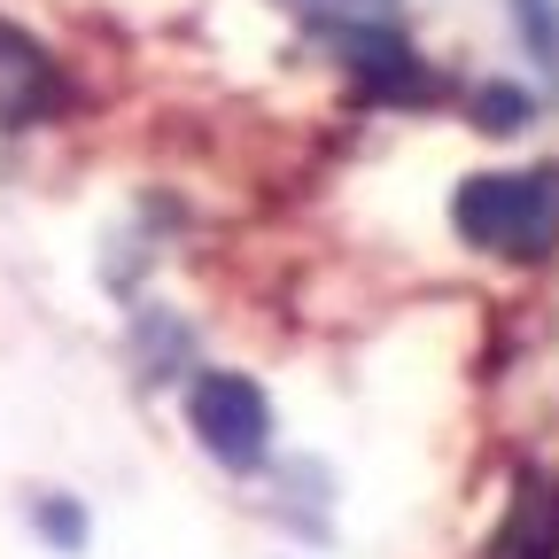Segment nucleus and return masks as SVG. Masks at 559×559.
I'll use <instances>...</instances> for the list:
<instances>
[{"mask_svg":"<svg viewBox=\"0 0 559 559\" xmlns=\"http://www.w3.org/2000/svg\"><path fill=\"white\" fill-rule=\"evenodd\" d=\"M481 559H559V481H521V498L506 506L498 536Z\"/></svg>","mask_w":559,"mask_h":559,"instance_id":"nucleus-5","label":"nucleus"},{"mask_svg":"<svg viewBox=\"0 0 559 559\" xmlns=\"http://www.w3.org/2000/svg\"><path fill=\"white\" fill-rule=\"evenodd\" d=\"M451 218L474 249L489 257H513V264H536L559 249V164H536V171H474L451 202Z\"/></svg>","mask_w":559,"mask_h":559,"instance_id":"nucleus-1","label":"nucleus"},{"mask_svg":"<svg viewBox=\"0 0 559 559\" xmlns=\"http://www.w3.org/2000/svg\"><path fill=\"white\" fill-rule=\"evenodd\" d=\"M187 428H194V443L210 459H226L234 474H249L272 451V404L241 373H202V381H187Z\"/></svg>","mask_w":559,"mask_h":559,"instance_id":"nucleus-2","label":"nucleus"},{"mask_svg":"<svg viewBox=\"0 0 559 559\" xmlns=\"http://www.w3.org/2000/svg\"><path fill=\"white\" fill-rule=\"evenodd\" d=\"M326 39L349 62V79H358L366 102H419L428 94V70H419L404 32H389V24H326Z\"/></svg>","mask_w":559,"mask_h":559,"instance_id":"nucleus-3","label":"nucleus"},{"mask_svg":"<svg viewBox=\"0 0 559 559\" xmlns=\"http://www.w3.org/2000/svg\"><path fill=\"white\" fill-rule=\"evenodd\" d=\"M39 528L55 536V551H79L86 544V513L70 506V498H39Z\"/></svg>","mask_w":559,"mask_h":559,"instance_id":"nucleus-8","label":"nucleus"},{"mask_svg":"<svg viewBox=\"0 0 559 559\" xmlns=\"http://www.w3.org/2000/svg\"><path fill=\"white\" fill-rule=\"evenodd\" d=\"M474 124H481V132L528 124V94H521V86H481V94H474Z\"/></svg>","mask_w":559,"mask_h":559,"instance_id":"nucleus-6","label":"nucleus"},{"mask_svg":"<svg viewBox=\"0 0 559 559\" xmlns=\"http://www.w3.org/2000/svg\"><path fill=\"white\" fill-rule=\"evenodd\" d=\"M62 102H70V86H62L55 55L24 24L0 16V124H9V132L47 124V117H62Z\"/></svg>","mask_w":559,"mask_h":559,"instance_id":"nucleus-4","label":"nucleus"},{"mask_svg":"<svg viewBox=\"0 0 559 559\" xmlns=\"http://www.w3.org/2000/svg\"><path fill=\"white\" fill-rule=\"evenodd\" d=\"M513 16H521L536 62H559V9H551V0H513Z\"/></svg>","mask_w":559,"mask_h":559,"instance_id":"nucleus-7","label":"nucleus"}]
</instances>
